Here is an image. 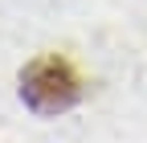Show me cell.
Listing matches in <instances>:
<instances>
[{
  "instance_id": "obj_1",
  "label": "cell",
  "mask_w": 147,
  "mask_h": 143,
  "mask_svg": "<svg viewBox=\"0 0 147 143\" xmlns=\"http://www.w3.org/2000/svg\"><path fill=\"white\" fill-rule=\"evenodd\" d=\"M82 74L61 53H41L21 69V102L41 119H57L82 102Z\"/></svg>"
}]
</instances>
